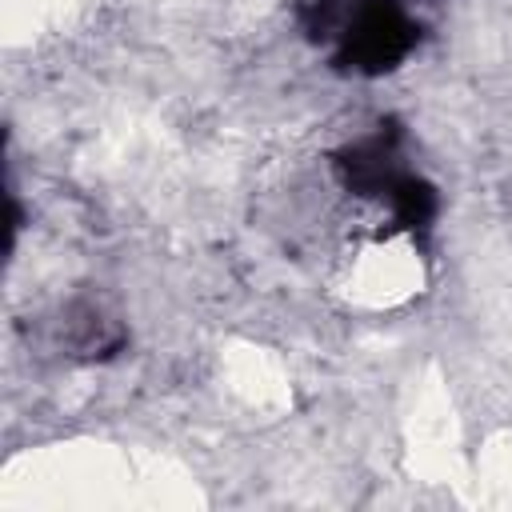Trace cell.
Masks as SVG:
<instances>
[{
  "instance_id": "6da1fadb",
  "label": "cell",
  "mask_w": 512,
  "mask_h": 512,
  "mask_svg": "<svg viewBox=\"0 0 512 512\" xmlns=\"http://www.w3.org/2000/svg\"><path fill=\"white\" fill-rule=\"evenodd\" d=\"M296 28L332 72L356 80L404 68L428 32L420 0H296Z\"/></svg>"
},
{
  "instance_id": "7a4b0ae2",
  "label": "cell",
  "mask_w": 512,
  "mask_h": 512,
  "mask_svg": "<svg viewBox=\"0 0 512 512\" xmlns=\"http://www.w3.org/2000/svg\"><path fill=\"white\" fill-rule=\"evenodd\" d=\"M332 176L356 204L372 208L392 236H408L416 244L432 232L440 196L412 160L408 140L396 124L380 120L376 128L344 140L332 152Z\"/></svg>"
}]
</instances>
